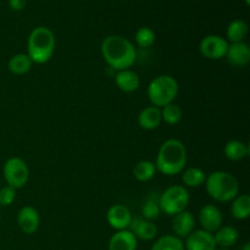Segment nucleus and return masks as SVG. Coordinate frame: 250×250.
<instances>
[{
	"mask_svg": "<svg viewBox=\"0 0 250 250\" xmlns=\"http://www.w3.org/2000/svg\"><path fill=\"white\" fill-rule=\"evenodd\" d=\"M33 66V62L29 59V56L27 54L20 53V54H15L14 56H11L7 62V68L11 73L14 75H26L27 72H29Z\"/></svg>",
	"mask_w": 250,
	"mask_h": 250,
	"instance_id": "nucleus-22",
	"label": "nucleus"
},
{
	"mask_svg": "<svg viewBox=\"0 0 250 250\" xmlns=\"http://www.w3.org/2000/svg\"><path fill=\"white\" fill-rule=\"evenodd\" d=\"M216 248L214 234L204 229L193 231L185 243V250H216Z\"/></svg>",
	"mask_w": 250,
	"mask_h": 250,
	"instance_id": "nucleus-11",
	"label": "nucleus"
},
{
	"mask_svg": "<svg viewBox=\"0 0 250 250\" xmlns=\"http://www.w3.org/2000/svg\"><path fill=\"white\" fill-rule=\"evenodd\" d=\"M195 227V219L192 212L185 211L172 216V222H171V229L173 231V236L178 237L180 239L187 238Z\"/></svg>",
	"mask_w": 250,
	"mask_h": 250,
	"instance_id": "nucleus-14",
	"label": "nucleus"
},
{
	"mask_svg": "<svg viewBox=\"0 0 250 250\" xmlns=\"http://www.w3.org/2000/svg\"><path fill=\"white\" fill-rule=\"evenodd\" d=\"M198 220H199L202 229L214 234L222 226L224 216H222L221 210L216 205L207 204L200 209Z\"/></svg>",
	"mask_w": 250,
	"mask_h": 250,
	"instance_id": "nucleus-9",
	"label": "nucleus"
},
{
	"mask_svg": "<svg viewBox=\"0 0 250 250\" xmlns=\"http://www.w3.org/2000/svg\"><path fill=\"white\" fill-rule=\"evenodd\" d=\"M16 198V189L10 186L2 187L0 189V205L1 207H10Z\"/></svg>",
	"mask_w": 250,
	"mask_h": 250,
	"instance_id": "nucleus-30",
	"label": "nucleus"
},
{
	"mask_svg": "<svg viewBox=\"0 0 250 250\" xmlns=\"http://www.w3.org/2000/svg\"><path fill=\"white\" fill-rule=\"evenodd\" d=\"M205 189L215 202L229 203L239 194V183L232 173L226 171H214L207 176Z\"/></svg>",
	"mask_w": 250,
	"mask_h": 250,
	"instance_id": "nucleus-4",
	"label": "nucleus"
},
{
	"mask_svg": "<svg viewBox=\"0 0 250 250\" xmlns=\"http://www.w3.org/2000/svg\"><path fill=\"white\" fill-rule=\"evenodd\" d=\"M17 224L23 233H36L41 225V216H39L38 210L33 207H23L17 214Z\"/></svg>",
	"mask_w": 250,
	"mask_h": 250,
	"instance_id": "nucleus-12",
	"label": "nucleus"
},
{
	"mask_svg": "<svg viewBox=\"0 0 250 250\" xmlns=\"http://www.w3.org/2000/svg\"><path fill=\"white\" fill-rule=\"evenodd\" d=\"M129 231L133 233L137 239L142 241H153L158 236V227L153 221L143 219V217H132L131 225L128 227Z\"/></svg>",
	"mask_w": 250,
	"mask_h": 250,
	"instance_id": "nucleus-13",
	"label": "nucleus"
},
{
	"mask_svg": "<svg viewBox=\"0 0 250 250\" xmlns=\"http://www.w3.org/2000/svg\"><path fill=\"white\" fill-rule=\"evenodd\" d=\"M189 192L185 186L175 185L166 188L159 198L161 212L167 216H175L185 211L189 204Z\"/></svg>",
	"mask_w": 250,
	"mask_h": 250,
	"instance_id": "nucleus-6",
	"label": "nucleus"
},
{
	"mask_svg": "<svg viewBox=\"0 0 250 250\" xmlns=\"http://www.w3.org/2000/svg\"><path fill=\"white\" fill-rule=\"evenodd\" d=\"M55 51V36L48 27L39 26L32 29L27 39V55L33 63H45Z\"/></svg>",
	"mask_w": 250,
	"mask_h": 250,
	"instance_id": "nucleus-3",
	"label": "nucleus"
},
{
	"mask_svg": "<svg viewBox=\"0 0 250 250\" xmlns=\"http://www.w3.org/2000/svg\"><path fill=\"white\" fill-rule=\"evenodd\" d=\"M207 180V173L199 167H188L182 173V182L185 187L198 188L203 186Z\"/></svg>",
	"mask_w": 250,
	"mask_h": 250,
	"instance_id": "nucleus-25",
	"label": "nucleus"
},
{
	"mask_svg": "<svg viewBox=\"0 0 250 250\" xmlns=\"http://www.w3.org/2000/svg\"><path fill=\"white\" fill-rule=\"evenodd\" d=\"M137 247L138 239L129 229H124L112 234L107 244V250H137Z\"/></svg>",
	"mask_w": 250,
	"mask_h": 250,
	"instance_id": "nucleus-16",
	"label": "nucleus"
},
{
	"mask_svg": "<svg viewBox=\"0 0 250 250\" xmlns=\"http://www.w3.org/2000/svg\"><path fill=\"white\" fill-rule=\"evenodd\" d=\"M232 217L234 220H246L250 216V197L248 194H238L231 204Z\"/></svg>",
	"mask_w": 250,
	"mask_h": 250,
	"instance_id": "nucleus-20",
	"label": "nucleus"
},
{
	"mask_svg": "<svg viewBox=\"0 0 250 250\" xmlns=\"http://www.w3.org/2000/svg\"><path fill=\"white\" fill-rule=\"evenodd\" d=\"M156 171L165 176H176L187 165V149L185 144L175 138L167 139L159 148L155 160Z\"/></svg>",
	"mask_w": 250,
	"mask_h": 250,
	"instance_id": "nucleus-2",
	"label": "nucleus"
},
{
	"mask_svg": "<svg viewBox=\"0 0 250 250\" xmlns=\"http://www.w3.org/2000/svg\"><path fill=\"white\" fill-rule=\"evenodd\" d=\"M163 122L161 119V109L153 106H146L139 112L138 115V125L141 128L146 129V131H153L156 129Z\"/></svg>",
	"mask_w": 250,
	"mask_h": 250,
	"instance_id": "nucleus-18",
	"label": "nucleus"
},
{
	"mask_svg": "<svg viewBox=\"0 0 250 250\" xmlns=\"http://www.w3.org/2000/svg\"><path fill=\"white\" fill-rule=\"evenodd\" d=\"M225 58L227 59L229 63L236 67H244L250 61V48L246 42H238V43H229V49Z\"/></svg>",
	"mask_w": 250,
	"mask_h": 250,
	"instance_id": "nucleus-15",
	"label": "nucleus"
},
{
	"mask_svg": "<svg viewBox=\"0 0 250 250\" xmlns=\"http://www.w3.org/2000/svg\"><path fill=\"white\" fill-rule=\"evenodd\" d=\"M244 1H246V4H247V5H249V4H250V0H244Z\"/></svg>",
	"mask_w": 250,
	"mask_h": 250,
	"instance_id": "nucleus-33",
	"label": "nucleus"
},
{
	"mask_svg": "<svg viewBox=\"0 0 250 250\" xmlns=\"http://www.w3.org/2000/svg\"><path fill=\"white\" fill-rule=\"evenodd\" d=\"M156 167L153 161L142 160L133 167V176L139 182H148L155 176Z\"/></svg>",
	"mask_w": 250,
	"mask_h": 250,
	"instance_id": "nucleus-26",
	"label": "nucleus"
},
{
	"mask_svg": "<svg viewBox=\"0 0 250 250\" xmlns=\"http://www.w3.org/2000/svg\"><path fill=\"white\" fill-rule=\"evenodd\" d=\"M216 250H231V249H221V248H220V249H216Z\"/></svg>",
	"mask_w": 250,
	"mask_h": 250,
	"instance_id": "nucleus-34",
	"label": "nucleus"
},
{
	"mask_svg": "<svg viewBox=\"0 0 250 250\" xmlns=\"http://www.w3.org/2000/svg\"><path fill=\"white\" fill-rule=\"evenodd\" d=\"M100 51L105 62L117 71L131 68L137 60V50L133 43L117 34L107 36L103 41Z\"/></svg>",
	"mask_w": 250,
	"mask_h": 250,
	"instance_id": "nucleus-1",
	"label": "nucleus"
},
{
	"mask_svg": "<svg viewBox=\"0 0 250 250\" xmlns=\"http://www.w3.org/2000/svg\"><path fill=\"white\" fill-rule=\"evenodd\" d=\"M115 83L122 92L133 93L141 85V78H139L138 73L134 72L131 68H127V70L117 71L116 76H115Z\"/></svg>",
	"mask_w": 250,
	"mask_h": 250,
	"instance_id": "nucleus-17",
	"label": "nucleus"
},
{
	"mask_svg": "<svg viewBox=\"0 0 250 250\" xmlns=\"http://www.w3.org/2000/svg\"><path fill=\"white\" fill-rule=\"evenodd\" d=\"M249 32L248 23L244 20H233L227 27L226 36L231 43H238V42H244Z\"/></svg>",
	"mask_w": 250,
	"mask_h": 250,
	"instance_id": "nucleus-23",
	"label": "nucleus"
},
{
	"mask_svg": "<svg viewBox=\"0 0 250 250\" xmlns=\"http://www.w3.org/2000/svg\"><path fill=\"white\" fill-rule=\"evenodd\" d=\"M161 119L165 124L175 126L182 120V110L178 105L171 103V104L161 107Z\"/></svg>",
	"mask_w": 250,
	"mask_h": 250,
	"instance_id": "nucleus-28",
	"label": "nucleus"
},
{
	"mask_svg": "<svg viewBox=\"0 0 250 250\" xmlns=\"http://www.w3.org/2000/svg\"><path fill=\"white\" fill-rule=\"evenodd\" d=\"M224 153L229 160L239 161L249 155V146L244 142L238 141V139H232L226 143Z\"/></svg>",
	"mask_w": 250,
	"mask_h": 250,
	"instance_id": "nucleus-21",
	"label": "nucleus"
},
{
	"mask_svg": "<svg viewBox=\"0 0 250 250\" xmlns=\"http://www.w3.org/2000/svg\"><path fill=\"white\" fill-rule=\"evenodd\" d=\"M150 250H185V243L173 234H165L156 239Z\"/></svg>",
	"mask_w": 250,
	"mask_h": 250,
	"instance_id": "nucleus-27",
	"label": "nucleus"
},
{
	"mask_svg": "<svg viewBox=\"0 0 250 250\" xmlns=\"http://www.w3.org/2000/svg\"><path fill=\"white\" fill-rule=\"evenodd\" d=\"M134 39L139 48H150L155 43V32L149 27H141L136 32Z\"/></svg>",
	"mask_w": 250,
	"mask_h": 250,
	"instance_id": "nucleus-29",
	"label": "nucleus"
},
{
	"mask_svg": "<svg viewBox=\"0 0 250 250\" xmlns=\"http://www.w3.org/2000/svg\"><path fill=\"white\" fill-rule=\"evenodd\" d=\"M2 175L7 186L12 187L14 189H20L24 187L28 182L29 170L26 161L21 158H10L4 164Z\"/></svg>",
	"mask_w": 250,
	"mask_h": 250,
	"instance_id": "nucleus-7",
	"label": "nucleus"
},
{
	"mask_svg": "<svg viewBox=\"0 0 250 250\" xmlns=\"http://www.w3.org/2000/svg\"><path fill=\"white\" fill-rule=\"evenodd\" d=\"M159 198H160V193L158 192H151L146 197V202H144L143 207H142L143 219L149 220V221H154V220H156L160 216L161 210L160 205H159Z\"/></svg>",
	"mask_w": 250,
	"mask_h": 250,
	"instance_id": "nucleus-24",
	"label": "nucleus"
},
{
	"mask_svg": "<svg viewBox=\"0 0 250 250\" xmlns=\"http://www.w3.org/2000/svg\"><path fill=\"white\" fill-rule=\"evenodd\" d=\"M146 94L151 105L161 109L176 99L178 94V83L170 75L158 76L149 83Z\"/></svg>",
	"mask_w": 250,
	"mask_h": 250,
	"instance_id": "nucleus-5",
	"label": "nucleus"
},
{
	"mask_svg": "<svg viewBox=\"0 0 250 250\" xmlns=\"http://www.w3.org/2000/svg\"><path fill=\"white\" fill-rule=\"evenodd\" d=\"M131 210L122 204H114L109 208L106 212V221L110 227L116 231H124L128 229L132 221Z\"/></svg>",
	"mask_w": 250,
	"mask_h": 250,
	"instance_id": "nucleus-10",
	"label": "nucleus"
},
{
	"mask_svg": "<svg viewBox=\"0 0 250 250\" xmlns=\"http://www.w3.org/2000/svg\"><path fill=\"white\" fill-rule=\"evenodd\" d=\"M27 0H9V6L14 11H21L26 7Z\"/></svg>",
	"mask_w": 250,
	"mask_h": 250,
	"instance_id": "nucleus-31",
	"label": "nucleus"
},
{
	"mask_svg": "<svg viewBox=\"0 0 250 250\" xmlns=\"http://www.w3.org/2000/svg\"><path fill=\"white\" fill-rule=\"evenodd\" d=\"M214 238L217 247H220L221 249H229L237 244L239 239V233L234 227L221 226L214 233Z\"/></svg>",
	"mask_w": 250,
	"mask_h": 250,
	"instance_id": "nucleus-19",
	"label": "nucleus"
},
{
	"mask_svg": "<svg viewBox=\"0 0 250 250\" xmlns=\"http://www.w3.org/2000/svg\"><path fill=\"white\" fill-rule=\"evenodd\" d=\"M242 250H250V243H249V242H247V243L244 244L243 247H242Z\"/></svg>",
	"mask_w": 250,
	"mask_h": 250,
	"instance_id": "nucleus-32",
	"label": "nucleus"
},
{
	"mask_svg": "<svg viewBox=\"0 0 250 250\" xmlns=\"http://www.w3.org/2000/svg\"><path fill=\"white\" fill-rule=\"evenodd\" d=\"M229 42L217 34H209L204 37L199 44V50L204 58L209 60H220L226 56Z\"/></svg>",
	"mask_w": 250,
	"mask_h": 250,
	"instance_id": "nucleus-8",
	"label": "nucleus"
}]
</instances>
